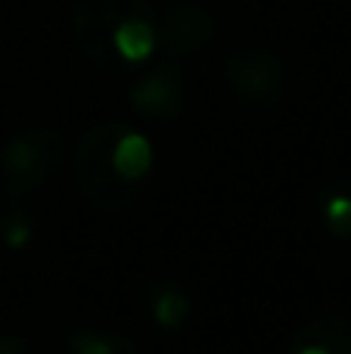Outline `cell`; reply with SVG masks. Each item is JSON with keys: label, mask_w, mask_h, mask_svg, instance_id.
<instances>
[{"label": "cell", "mask_w": 351, "mask_h": 354, "mask_svg": "<svg viewBox=\"0 0 351 354\" xmlns=\"http://www.w3.org/2000/svg\"><path fill=\"white\" fill-rule=\"evenodd\" d=\"M75 183L97 212L118 214L137 205L153 180L155 147L128 122H99L75 147Z\"/></svg>", "instance_id": "6da1fadb"}, {"label": "cell", "mask_w": 351, "mask_h": 354, "mask_svg": "<svg viewBox=\"0 0 351 354\" xmlns=\"http://www.w3.org/2000/svg\"><path fill=\"white\" fill-rule=\"evenodd\" d=\"M72 37L91 66L128 75L146 66L159 47V16L146 0H78Z\"/></svg>", "instance_id": "7a4b0ae2"}, {"label": "cell", "mask_w": 351, "mask_h": 354, "mask_svg": "<svg viewBox=\"0 0 351 354\" xmlns=\"http://www.w3.org/2000/svg\"><path fill=\"white\" fill-rule=\"evenodd\" d=\"M66 162V137L59 128L31 124L22 128L0 149V177L10 202H22L41 193Z\"/></svg>", "instance_id": "3957f363"}, {"label": "cell", "mask_w": 351, "mask_h": 354, "mask_svg": "<svg viewBox=\"0 0 351 354\" xmlns=\"http://www.w3.org/2000/svg\"><path fill=\"white\" fill-rule=\"evenodd\" d=\"M224 87L243 112H274L286 100V66L265 44H240L224 59Z\"/></svg>", "instance_id": "277c9868"}, {"label": "cell", "mask_w": 351, "mask_h": 354, "mask_svg": "<svg viewBox=\"0 0 351 354\" xmlns=\"http://www.w3.org/2000/svg\"><path fill=\"white\" fill-rule=\"evenodd\" d=\"M128 106L137 118L149 124H174L187 109V87L184 72L174 59H165L159 66L146 68L140 78L131 84Z\"/></svg>", "instance_id": "5b68a950"}, {"label": "cell", "mask_w": 351, "mask_h": 354, "mask_svg": "<svg viewBox=\"0 0 351 354\" xmlns=\"http://www.w3.org/2000/svg\"><path fill=\"white\" fill-rule=\"evenodd\" d=\"M218 37V19L209 6L196 0H178L168 3L159 16V44L168 56H193L202 53Z\"/></svg>", "instance_id": "8992f818"}, {"label": "cell", "mask_w": 351, "mask_h": 354, "mask_svg": "<svg viewBox=\"0 0 351 354\" xmlns=\"http://www.w3.org/2000/svg\"><path fill=\"white\" fill-rule=\"evenodd\" d=\"M286 354H351V317L323 314L298 326Z\"/></svg>", "instance_id": "52a82bcc"}, {"label": "cell", "mask_w": 351, "mask_h": 354, "mask_svg": "<svg viewBox=\"0 0 351 354\" xmlns=\"http://www.w3.org/2000/svg\"><path fill=\"white\" fill-rule=\"evenodd\" d=\"M146 314L159 330H180L193 317V295L178 280H153L146 286Z\"/></svg>", "instance_id": "ba28073f"}, {"label": "cell", "mask_w": 351, "mask_h": 354, "mask_svg": "<svg viewBox=\"0 0 351 354\" xmlns=\"http://www.w3.org/2000/svg\"><path fill=\"white\" fill-rule=\"evenodd\" d=\"M68 354H140L137 342L118 330H72Z\"/></svg>", "instance_id": "9c48e42d"}, {"label": "cell", "mask_w": 351, "mask_h": 354, "mask_svg": "<svg viewBox=\"0 0 351 354\" xmlns=\"http://www.w3.org/2000/svg\"><path fill=\"white\" fill-rule=\"evenodd\" d=\"M321 221L336 239H351V187L348 183H336L321 193L317 202Z\"/></svg>", "instance_id": "30bf717a"}, {"label": "cell", "mask_w": 351, "mask_h": 354, "mask_svg": "<svg viewBox=\"0 0 351 354\" xmlns=\"http://www.w3.org/2000/svg\"><path fill=\"white\" fill-rule=\"evenodd\" d=\"M37 236V221L28 208L12 202L3 214H0V243L10 252H25Z\"/></svg>", "instance_id": "8fae6325"}, {"label": "cell", "mask_w": 351, "mask_h": 354, "mask_svg": "<svg viewBox=\"0 0 351 354\" xmlns=\"http://www.w3.org/2000/svg\"><path fill=\"white\" fill-rule=\"evenodd\" d=\"M0 354H37L22 333H0Z\"/></svg>", "instance_id": "7c38bea8"}]
</instances>
